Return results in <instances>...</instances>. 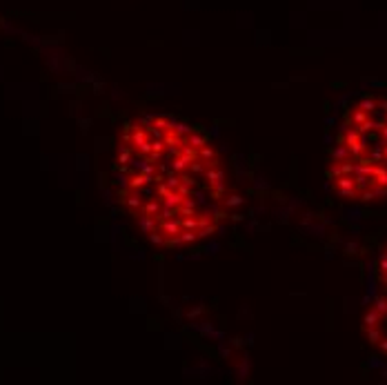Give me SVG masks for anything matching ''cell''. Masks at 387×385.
<instances>
[{
	"instance_id": "1",
	"label": "cell",
	"mask_w": 387,
	"mask_h": 385,
	"mask_svg": "<svg viewBox=\"0 0 387 385\" xmlns=\"http://www.w3.org/2000/svg\"><path fill=\"white\" fill-rule=\"evenodd\" d=\"M114 185L133 227L165 250H187L214 239L238 201L227 160L212 136L158 112L123 127Z\"/></svg>"
},
{
	"instance_id": "2",
	"label": "cell",
	"mask_w": 387,
	"mask_h": 385,
	"mask_svg": "<svg viewBox=\"0 0 387 385\" xmlns=\"http://www.w3.org/2000/svg\"><path fill=\"white\" fill-rule=\"evenodd\" d=\"M327 185L356 205L387 201V92H361L345 101L327 154Z\"/></svg>"
},
{
	"instance_id": "3",
	"label": "cell",
	"mask_w": 387,
	"mask_h": 385,
	"mask_svg": "<svg viewBox=\"0 0 387 385\" xmlns=\"http://www.w3.org/2000/svg\"><path fill=\"white\" fill-rule=\"evenodd\" d=\"M363 334L370 348L387 359V243L372 265L370 294L363 312Z\"/></svg>"
}]
</instances>
